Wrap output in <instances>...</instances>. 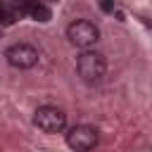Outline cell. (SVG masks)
I'll use <instances>...</instances> for the list:
<instances>
[{
  "label": "cell",
  "mask_w": 152,
  "mask_h": 152,
  "mask_svg": "<svg viewBox=\"0 0 152 152\" xmlns=\"http://www.w3.org/2000/svg\"><path fill=\"white\" fill-rule=\"evenodd\" d=\"M76 71H78V76H81L86 83H100V81L104 78L107 62H104V57H102L100 52L86 50V52L78 57V62H76Z\"/></svg>",
  "instance_id": "6da1fadb"
},
{
  "label": "cell",
  "mask_w": 152,
  "mask_h": 152,
  "mask_svg": "<svg viewBox=\"0 0 152 152\" xmlns=\"http://www.w3.org/2000/svg\"><path fill=\"white\" fill-rule=\"evenodd\" d=\"M66 38L78 48H90L100 40V28L88 19H76L66 26Z\"/></svg>",
  "instance_id": "7a4b0ae2"
},
{
  "label": "cell",
  "mask_w": 152,
  "mask_h": 152,
  "mask_svg": "<svg viewBox=\"0 0 152 152\" xmlns=\"http://www.w3.org/2000/svg\"><path fill=\"white\" fill-rule=\"evenodd\" d=\"M33 124L43 133H59L66 126V114L57 107H38L33 114Z\"/></svg>",
  "instance_id": "3957f363"
},
{
  "label": "cell",
  "mask_w": 152,
  "mask_h": 152,
  "mask_svg": "<svg viewBox=\"0 0 152 152\" xmlns=\"http://www.w3.org/2000/svg\"><path fill=\"white\" fill-rule=\"evenodd\" d=\"M97 140H100L97 128L86 126V124L74 126V128H69V133H66V145H69L71 150H76V152H90V150L97 145Z\"/></svg>",
  "instance_id": "277c9868"
},
{
  "label": "cell",
  "mask_w": 152,
  "mask_h": 152,
  "mask_svg": "<svg viewBox=\"0 0 152 152\" xmlns=\"http://www.w3.org/2000/svg\"><path fill=\"white\" fill-rule=\"evenodd\" d=\"M5 59L10 66L14 69H31L38 64V50L33 45H26V43H17V45H10L5 50Z\"/></svg>",
  "instance_id": "5b68a950"
},
{
  "label": "cell",
  "mask_w": 152,
  "mask_h": 152,
  "mask_svg": "<svg viewBox=\"0 0 152 152\" xmlns=\"http://www.w3.org/2000/svg\"><path fill=\"white\" fill-rule=\"evenodd\" d=\"M24 12L31 14L36 21H50V17H52V12H50L43 2H38V0H28L26 7H24Z\"/></svg>",
  "instance_id": "8992f818"
},
{
  "label": "cell",
  "mask_w": 152,
  "mask_h": 152,
  "mask_svg": "<svg viewBox=\"0 0 152 152\" xmlns=\"http://www.w3.org/2000/svg\"><path fill=\"white\" fill-rule=\"evenodd\" d=\"M21 14H24L21 10H14L10 2H2V10H0V17H2V26H10V24H14V21H17Z\"/></svg>",
  "instance_id": "52a82bcc"
},
{
  "label": "cell",
  "mask_w": 152,
  "mask_h": 152,
  "mask_svg": "<svg viewBox=\"0 0 152 152\" xmlns=\"http://www.w3.org/2000/svg\"><path fill=\"white\" fill-rule=\"evenodd\" d=\"M100 10L102 12H114V0H100Z\"/></svg>",
  "instance_id": "ba28073f"
},
{
  "label": "cell",
  "mask_w": 152,
  "mask_h": 152,
  "mask_svg": "<svg viewBox=\"0 0 152 152\" xmlns=\"http://www.w3.org/2000/svg\"><path fill=\"white\" fill-rule=\"evenodd\" d=\"M147 26H150V28H152V19H150V21H147Z\"/></svg>",
  "instance_id": "9c48e42d"
}]
</instances>
